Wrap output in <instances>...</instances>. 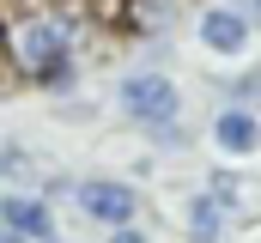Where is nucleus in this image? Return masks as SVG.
<instances>
[{"instance_id":"nucleus-8","label":"nucleus","mask_w":261,"mask_h":243,"mask_svg":"<svg viewBox=\"0 0 261 243\" xmlns=\"http://www.w3.org/2000/svg\"><path fill=\"white\" fill-rule=\"evenodd\" d=\"M206 195H213V201H219V207H225V201H237V195H243V188H237V182H231V177H213V188H206Z\"/></svg>"},{"instance_id":"nucleus-10","label":"nucleus","mask_w":261,"mask_h":243,"mask_svg":"<svg viewBox=\"0 0 261 243\" xmlns=\"http://www.w3.org/2000/svg\"><path fill=\"white\" fill-rule=\"evenodd\" d=\"M249 12H255V18H261V0H249Z\"/></svg>"},{"instance_id":"nucleus-6","label":"nucleus","mask_w":261,"mask_h":243,"mask_svg":"<svg viewBox=\"0 0 261 243\" xmlns=\"http://www.w3.org/2000/svg\"><path fill=\"white\" fill-rule=\"evenodd\" d=\"M213 140H219L225 152H255V140H261L255 110H249V104H243V110H225V116L213 121Z\"/></svg>"},{"instance_id":"nucleus-5","label":"nucleus","mask_w":261,"mask_h":243,"mask_svg":"<svg viewBox=\"0 0 261 243\" xmlns=\"http://www.w3.org/2000/svg\"><path fill=\"white\" fill-rule=\"evenodd\" d=\"M200 43H206V49H219V55H243V43H249V25H243L237 12L213 6V12L200 18Z\"/></svg>"},{"instance_id":"nucleus-3","label":"nucleus","mask_w":261,"mask_h":243,"mask_svg":"<svg viewBox=\"0 0 261 243\" xmlns=\"http://www.w3.org/2000/svg\"><path fill=\"white\" fill-rule=\"evenodd\" d=\"M0 231L12 243H55L49 201H37V195H6V201H0Z\"/></svg>"},{"instance_id":"nucleus-4","label":"nucleus","mask_w":261,"mask_h":243,"mask_svg":"<svg viewBox=\"0 0 261 243\" xmlns=\"http://www.w3.org/2000/svg\"><path fill=\"white\" fill-rule=\"evenodd\" d=\"M79 201H85L91 219H103V225H116V231H128V219L140 213V195L122 188V182H79Z\"/></svg>"},{"instance_id":"nucleus-9","label":"nucleus","mask_w":261,"mask_h":243,"mask_svg":"<svg viewBox=\"0 0 261 243\" xmlns=\"http://www.w3.org/2000/svg\"><path fill=\"white\" fill-rule=\"evenodd\" d=\"M110 243H146V237H140V231H116Z\"/></svg>"},{"instance_id":"nucleus-7","label":"nucleus","mask_w":261,"mask_h":243,"mask_svg":"<svg viewBox=\"0 0 261 243\" xmlns=\"http://www.w3.org/2000/svg\"><path fill=\"white\" fill-rule=\"evenodd\" d=\"M189 231L200 243H219V201L213 195H195V207H189Z\"/></svg>"},{"instance_id":"nucleus-2","label":"nucleus","mask_w":261,"mask_h":243,"mask_svg":"<svg viewBox=\"0 0 261 243\" xmlns=\"http://www.w3.org/2000/svg\"><path fill=\"white\" fill-rule=\"evenodd\" d=\"M122 110L134 121H146V128H164L170 134V121H176V85L164 73H128L122 79Z\"/></svg>"},{"instance_id":"nucleus-1","label":"nucleus","mask_w":261,"mask_h":243,"mask_svg":"<svg viewBox=\"0 0 261 243\" xmlns=\"http://www.w3.org/2000/svg\"><path fill=\"white\" fill-rule=\"evenodd\" d=\"M12 49H18V61H24L37 79H49V85H67V79H73V67H67V25L55 12L18 18V25H12Z\"/></svg>"}]
</instances>
